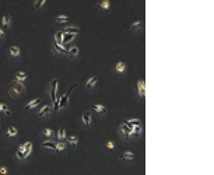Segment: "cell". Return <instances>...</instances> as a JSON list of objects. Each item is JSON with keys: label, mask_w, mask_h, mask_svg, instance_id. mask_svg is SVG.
I'll use <instances>...</instances> for the list:
<instances>
[{"label": "cell", "mask_w": 214, "mask_h": 175, "mask_svg": "<svg viewBox=\"0 0 214 175\" xmlns=\"http://www.w3.org/2000/svg\"><path fill=\"white\" fill-rule=\"evenodd\" d=\"M48 90H49V95H50V104L53 105V111H59V109H57V97H59L57 90H59V80L57 79L52 80Z\"/></svg>", "instance_id": "cell-1"}, {"label": "cell", "mask_w": 214, "mask_h": 175, "mask_svg": "<svg viewBox=\"0 0 214 175\" xmlns=\"http://www.w3.org/2000/svg\"><path fill=\"white\" fill-rule=\"evenodd\" d=\"M25 93V84L24 83H18V81H13L8 87V94L13 98H20Z\"/></svg>", "instance_id": "cell-2"}, {"label": "cell", "mask_w": 214, "mask_h": 175, "mask_svg": "<svg viewBox=\"0 0 214 175\" xmlns=\"http://www.w3.org/2000/svg\"><path fill=\"white\" fill-rule=\"evenodd\" d=\"M77 87V83H74L71 87H69V90L64 93V95H59L57 97V109H63V108H66L67 105H69V100H70V95L71 93H73V90Z\"/></svg>", "instance_id": "cell-3"}, {"label": "cell", "mask_w": 214, "mask_h": 175, "mask_svg": "<svg viewBox=\"0 0 214 175\" xmlns=\"http://www.w3.org/2000/svg\"><path fill=\"white\" fill-rule=\"evenodd\" d=\"M132 127L133 126H129V125H126L123 120H122V123L119 125V133H120V136L123 137V139H130L132 137Z\"/></svg>", "instance_id": "cell-4"}, {"label": "cell", "mask_w": 214, "mask_h": 175, "mask_svg": "<svg viewBox=\"0 0 214 175\" xmlns=\"http://www.w3.org/2000/svg\"><path fill=\"white\" fill-rule=\"evenodd\" d=\"M52 112H53V105H52V104L42 105V108L38 111V118H46V116H49Z\"/></svg>", "instance_id": "cell-5"}, {"label": "cell", "mask_w": 214, "mask_h": 175, "mask_svg": "<svg viewBox=\"0 0 214 175\" xmlns=\"http://www.w3.org/2000/svg\"><path fill=\"white\" fill-rule=\"evenodd\" d=\"M62 32L63 34H70V35H77V34H80V28L77 27V25H66L63 30H62Z\"/></svg>", "instance_id": "cell-6"}, {"label": "cell", "mask_w": 214, "mask_h": 175, "mask_svg": "<svg viewBox=\"0 0 214 175\" xmlns=\"http://www.w3.org/2000/svg\"><path fill=\"white\" fill-rule=\"evenodd\" d=\"M91 108L97 112V115H105V113L108 112V108H106L105 105H102V104H93Z\"/></svg>", "instance_id": "cell-7"}, {"label": "cell", "mask_w": 214, "mask_h": 175, "mask_svg": "<svg viewBox=\"0 0 214 175\" xmlns=\"http://www.w3.org/2000/svg\"><path fill=\"white\" fill-rule=\"evenodd\" d=\"M136 158V153H133V151H123L122 154H120V160L122 161H125V163H130V161H133V160Z\"/></svg>", "instance_id": "cell-8"}, {"label": "cell", "mask_w": 214, "mask_h": 175, "mask_svg": "<svg viewBox=\"0 0 214 175\" xmlns=\"http://www.w3.org/2000/svg\"><path fill=\"white\" fill-rule=\"evenodd\" d=\"M41 147L49 151H56V142H53V140H45V142L41 143Z\"/></svg>", "instance_id": "cell-9"}, {"label": "cell", "mask_w": 214, "mask_h": 175, "mask_svg": "<svg viewBox=\"0 0 214 175\" xmlns=\"http://www.w3.org/2000/svg\"><path fill=\"white\" fill-rule=\"evenodd\" d=\"M91 120H93V116H91V112L90 111H84L81 113V122H83L86 126H90V125H91Z\"/></svg>", "instance_id": "cell-10"}, {"label": "cell", "mask_w": 214, "mask_h": 175, "mask_svg": "<svg viewBox=\"0 0 214 175\" xmlns=\"http://www.w3.org/2000/svg\"><path fill=\"white\" fill-rule=\"evenodd\" d=\"M126 70H127V64H126V62L125 60H119L118 63L115 64V72L116 73H126Z\"/></svg>", "instance_id": "cell-11"}, {"label": "cell", "mask_w": 214, "mask_h": 175, "mask_svg": "<svg viewBox=\"0 0 214 175\" xmlns=\"http://www.w3.org/2000/svg\"><path fill=\"white\" fill-rule=\"evenodd\" d=\"M1 24L4 25V28H11V25H13V17L10 16V14H4V16L1 17Z\"/></svg>", "instance_id": "cell-12"}, {"label": "cell", "mask_w": 214, "mask_h": 175, "mask_svg": "<svg viewBox=\"0 0 214 175\" xmlns=\"http://www.w3.org/2000/svg\"><path fill=\"white\" fill-rule=\"evenodd\" d=\"M41 102H42V100H41V98H34V100H31V101L27 104L24 108H25V109H34V108H37Z\"/></svg>", "instance_id": "cell-13"}, {"label": "cell", "mask_w": 214, "mask_h": 175, "mask_svg": "<svg viewBox=\"0 0 214 175\" xmlns=\"http://www.w3.org/2000/svg\"><path fill=\"white\" fill-rule=\"evenodd\" d=\"M137 91H139V95L142 100H144V91H146V86H144V80L140 79L137 81Z\"/></svg>", "instance_id": "cell-14"}, {"label": "cell", "mask_w": 214, "mask_h": 175, "mask_svg": "<svg viewBox=\"0 0 214 175\" xmlns=\"http://www.w3.org/2000/svg\"><path fill=\"white\" fill-rule=\"evenodd\" d=\"M55 21L56 23H60V24H69L71 20L69 16H64V14H60V16H56L55 17Z\"/></svg>", "instance_id": "cell-15"}, {"label": "cell", "mask_w": 214, "mask_h": 175, "mask_svg": "<svg viewBox=\"0 0 214 175\" xmlns=\"http://www.w3.org/2000/svg\"><path fill=\"white\" fill-rule=\"evenodd\" d=\"M53 52L60 53V55H67V48H64L63 45H57L53 42Z\"/></svg>", "instance_id": "cell-16"}, {"label": "cell", "mask_w": 214, "mask_h": 175, "mask_svg": "<svg viewBox=\"0 0 214 175\" xmlns=\"http://www.w3.org/2000/svg\"><path fill=\"white\" fill-rule=\"evenodd\" d=\"M80 55V49L79 46H71L70 49H67V56L69 57H77V56Z\"/></svg>", "instance_id": "cell-17"}, {"label": "cell", "mask_w": 214, "mask_h": 175, "mask_svg": "<svg viewBox=\"0 0 214 175\" xmlns=\"http://www.w3.org/2000/svg\"><path fill=\"white\" fill-rule=\"evenodd\" d=\"M97 83H98V76H91V77L87 80V83H86V87L94 88L95 86H97Z\"/></svg>", "instance_id": "cell-18"}, {"label": "cell", "mask_w": 214, "mask_h": 175, "mask_svg": "<svg viewBox=\"0 0 214 175\" xmlns=\"http://www.w3.org/2000/svg\"><path fill=\"white\" fill-rule=\"evenodd\" d=\"M142 28H143V21H142V20H137V21H135L133 24L130 25V30H132L133 32L142 31Z\"/></svg>", "instance_id": "cell-19"}, {"label": "cell", "mask_w": 214, "mask_h": 175, "mask_svg": "<svg viewBox=\"0 0 214 175\" xmlns=\"http://www.w3.org/2000/svg\"><path fill=\"white\" fill-rule=\"evenodd\" d=\"M56 137L59 139V142H64V139L67 137V136H66V127H64V126H60V127H59Z\"/></svg>", "instance_id": "cell-20"}, {"label": "cell", "mask_w": 214, "mask_h": 175, "mask_svg": "<svg viewBox=\"0 0 214 175\" xmlns=\"http://www.w3.org/2000/svg\"><path fill=\"white\" fill-rule=\"evenodd\" d=\"M14 77H16V81H18V83H24V81L27 80V73L25 72H16Z\"/></svg>", "instance_id": "cell-21"}, {"label": "cell", "mask_w": 214, "mask_h": 175, "mask_svg": "<svg viewBox=\"0 0 214 175\" xmlns=\"http://www.w3.org/2000/svg\"><path fill=\"white\" fill-rule=\"evenodd\" d=\"M23 149H24V153H25V157H28L31 154V150H32V142H25L23 143Z\"/></svg>", "instance_id": "cell-22"}, {"label": "cell", "mask_w": 214, "mask_h": 175, "mask_svg": "<svg viewBox=\"0 0 214 175\" xmlns=\"http://www.w3.org/2000/svg\"><path fill=\"white\" fill-rule=\"evenodd\" d=\"M126 125H129V126H136V125H142V122H140V119L139 118H130V119H125L123 120Z\"/></svg>", "instance_id": "cell-23"}, {"label": "cell", "mask_w": 214, "mask_h": 175, "mask_svg": "<svg viewBox=\"0 0 214 175\" xmlns=\"http://www.w3.org/2000/svg\"><path fill=\"white\" fill-rule=\"evenodd\" d=\"M55 44L57 45H63V32L56 31L55 32Z\"/></svg>", "instance_id": "cell-24"}, {"label": "cell", "mask_w": 214, "mask_h": 175, "mask_svg": "<svg viewBox=\"0 0 214 175\" xmlns=\"http://www.w3.org/2000/svg\"><path fill=\"white\" fill-rule=\"evenodd\" d=\"M98 7L101 8V10H109L111 1H109V0H101V1L98 3Z\"/></svg>", "instance_id": "cell-25"}, {"label": "cell", "mask_w": 214, "mask_h": 175, "mask_svg": "<svg viewBox=\"0 0 214 175\" xmlns=\"http://www.w3.org/2000/svg\"><path fill=\"white\" fill-rule=\"evenodd\" d=\"M17 158L21 160V161L27 160V157H25V153H24V149H23V144H20V146H18V150H17Z\"/></svg>", "instance_id": "cell-26"}, {"label": "cell", "mask_w": 214, "mask_h": 175, "mask_svg": "<svg viewBox=\"0 0 214 175\" xmlns=\"http://www.w3.org/2000/svg\"><path fill=\"white\" fill-rule=\"evenodd\" d=\"M17 133H18V130H17L16 126H8L6 136H7V137H14V136H17Z\"/></svg>", "instance_id": "cell-27"}, {"label": "cell", "mask_w": 214, "mask_h": 175, "mask_svg": "<svg viewBox=\"0 0 214 175\" xmlns=\"http://www.w3.org/2000/svg\"><path fill=\"white\" fill-rule=\"evenodd\" d=\"M41 135L43 136V137H48V140H49L50 137H53V130L52 129H42L41 130Z\"/></svg>", "instance_id": "cell-28"}, {"label": "cell", "mask_w": 214, "mask_h": 175, "mask_svg": "<svg viewBox=\"0 0 214 175\" xmlns=\"http://www.w3.org/2000/svg\"><path fill=\"white\" fill-rule=\"evenodd\" d=\"M67 142H69L70 146H74V147H76V146L79 144V137H77V136H69V137H67Z\"/></svg>", "instance_id": "cell-29"}, {"label": "cell", "mask_w": 214, "mask_h": 175, "mask_svg": "<svg viewBox=\"0 0 214 175\" xmlns=\"http://www.w3.org/2000/svg\"><path fill=\"white\" fill-rule=\"evenodd\" d=\"M20 53H21V52H20V48H18V46H11V48H10V55L13 56V57H18Z\"/></svg>", "instance_id": "cell-30"}, {"label": "cell", "mask_w": 214, "mask_h": 175, "mask_svg": "<svg viewBox=\"0 0 214 175\" xmlns=\"http://www.w3.org/2000/svg\"><path fill=\"white\" fill-rule=\"evenodd\" d=\"M143 132V126L142 125H136L132 127V135H142Z\"/></svg>", "instance_id": "cell-31"}, {"label": "cell", "mask_w": 214, "mask_h": 175, "mask_svg": "<svg viewBox=\"0 0 214 175\" xmlns=\"http://www.w3.org/2000/svg\"><path fill=\"white\" fill-rule=\"evenodd\" d=\"M66 150V143L64 142H57L56 143V151H59V153H62V151Z\"/></svg>", "instance_id": "cell-32"}, {"label": "cell", "mask_w": 214, "mask_h": 175, "mask_svg": "<svg viewBox=\"0 0 214 175\" xmlns=\"http://www.w3.org/2000/svg\"><path fill=\"white\" fill-rule=\"evenodd\" d=\"M45 4H46V0H35V1H34V7L35 8L43 7Z\"/></svg>", "instance_id": "cell-33"}, {"label": "cell", "mask_w": 214, "mask_h": 175, "mask_svg": "<svg viewBox=\"0 0 214 175\" xmlns=\"http://www.w3.org/2000/svg\"><path fill=\"white\" fill-rule=\"evenodd\" d=\"M74 39V35H70V34H63V45L64 44H69L70 41Z\"/></svg>", "instance_id": "cell-34"}, {"label": "cell", "mask_w": 214, "mask_h": 175, "mask_svg": "<svg viewBox=\"0 0 214 175\" xmlns=\"http://www.w3.org/2000/svg\"><path fill=\"white\" fill-rule=\"evenodd\" d=\"M105 149H108V150H113V149H115V143H113L112 140H108V142L105 143Z\"/></svg>", "instance_id": "cell-35"}, {"label": "cell", "mask_w": 214, "mask_h": 175, "mask_svg": "<svg viewBox=\"0 0 214 175\" xmlns=\"http://www.w3.org/2000/svg\"><path fill=\"white\" fill-rule=\"evenodd\" d=\"M7 109H8V107L6 105V104H1V102H0V113H3V115H4V112L7 111Z\"/></svg>", "instance_id": "cell-36"}, {"label": "cell", "mask_w": 214, "mask_h": 175, "mask_svg": "<svg viewBox=\"0 0 214 175\" xmlns=\"http://www.w3.org/2000/svg\"><path fill=\"white\" fill-rule=\"evenodd\" d=\"M7 172H8V169L6 167H0V174L1 175H6Z\"/></svg>", "instance_id": "cell-37"}, {"label": "cell", "mask_w": 214, "mask_h": 175, "mask_svg": "<svg viewBox=\"0 0 214 175\" xmlns=\"http://www.w3.org/2000/svg\"><path fill=\"white\" fill-rule=\"evenodd\" d=\"M4 38H6V32L0 28V39H4Z\"/></svg>", "instance_id": "cell-38"}, {"label": "cell", "mask_w": 214, "mask_h": 175, "mask_svg": "<svg viewBox=\"0 0 214 175\" xmlns=\"http://www.w3.org/2000/svg\"><path fill=\"white\" fill-rule=\"evenodd\" d=\"M4 115H6V116H11V109H10V108H8L7 111L4 112Z\"/></svg>", "instance_id": "cell-39"}, {"label": "cell", "mask_w": 214, "mask_h": 175, "mask_svg": "<svg viewBox=\"0 0 214 175\" xmlns=\"http://www.w3.org/2000/svg\"><path fill=\"white\" fill-rule=\"evenodd\" d=\"M0 49H1V46H0Z\"/></svg>", "instance_id": "cell-40"}]
</instances>
